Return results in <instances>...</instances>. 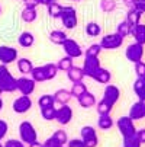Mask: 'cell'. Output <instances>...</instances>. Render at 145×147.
<instances>
[{
	"label": "cell",
	"instance_id": "38",
	"mask_svg": "<svg viewBox=\"0 0 145 147\" xmlns=\"http://www.w3.org/2000/svg\"><path fill=\"white\" fill-rule=\"evenodd\" d=\"M103 51L100 44H92L86 51H84V57H99L100 53Z\"/></svg>",
	"mask_w": 145,
	"mask_h": 147
},
{
	"label": "cell",
	"instance_id": "50",
	"mask_svg": "<svg viewBox=\"0 0 145 147\" xmlns=\"http://www.w3.org/2000/svg\"><path fill=\"white\" fill-rule=\"evenodd\" d=\"M135 2H136V0H123V3H125V6H126L128 9L135 7Z\"/></svg>",
	"mask_w": 145,
	"mask_h": 147
},
{
	"label": "cell",
	"instance_id": "42",
	"mask_svg": "<svg viewBox=\"0 0 145 147\" xmlns=\"http://www.w3.org/2000/svg\"><path fill=\"white\" fill-rule=\"evenodd\" d=\"M135 74H136V77L145 79V63L144 61H139L135 64Z\"/></svg>",
	"mask_w": 145,
	"mask_h": 147
},
{
	"label": "cell",
	"instance_id": "49",
	"mask_svg": "<svg viewBox=\"0 0 145 147\" xmlns=\"http://www.w3.org/2000/svg\"><path fill=\"white\" fill-rule=\"evenodd\" d=\"M136 137L141 141V144H145V128H139L136 130Z\"/></svg>",
	"mask_w": 145,
	"mask_h": 147
},
{
	"label": "cell",
	"instance_id": "58",
	"mask_svg": "<svg viewBox=\"0 0 145 147\" xmlns=\"http://www.w3.org/2000/svg\"><path fill=\"white\" fill-rule=\"evenodd\" d=\"M63 147H67V146H63Z\"/></svg>",
	"mask_w": 145,
	"mask_h": 147
},
{
	"label": "cell",
	"instance_id": "23",
	"mask_svg": "<svg viewBox=\"0 0 145 147\" xmlns=\"http://www.w3.org/2000/svg\"><path fill=\"white\" fill-rule=\"evenodd\" d=\"M67 38H68L67 34L64 31H61V29H54V31L49 32V41L55 45H63L67 41Z\"/></svg>",
	"mask_w": 145,
	"mask_h": 147
},
{
	"label": "cell",
	"instance_id": "16",
	"mask_svg": "<svg viewBox=\"0 0 145 147\" xmlns=\"http://www.w3.org/2000/svg\"><path fill=\"white\" fill-rule=\"evenodd\" d=\"M16 64H17V70L22 73V76H28V74H31L32 70H33V67H35V66H33V63H32L29 58H26V57L17 58Z\"/></svg>",
	"mask_w": 145,
	"mask_h": 147
},
{
	"label": "cell",
	"instance_id": "21",
	"mask_svg": "<svg viewBox=\"0 0 145 147\" xmlns=\"http://www.w3.org/2000/svg\"><path fill=\"white\" fill-rule=\"evenodd\" d=\"M67 77L71 83H77V82H83V79L86 77L84 71H83V67L78 66H73L68 71H67Z\"/></svg>",
	"mask_w": 145,
	"mask_h": 147
},
{
	"label": "cell",
	"instance_id": "6",
	"mask_svg": "<svg viewBox=\"0 0 145 147\" xmlns=\"http://www.w3.org/2000/svg\"><path fill=\"white\" fill-rule=\"evenodd\" d=\"M80 136H81V140H83V143H84L86 147H97L99 146L97 131H96L94 127H92V125L83 127L81 131H80Z\"/></svg>",
	"mask_w": 145,
	"mask_h": 147
},
{
	"label": "cell",
	"instance_id": "29",
	"mask_svg": "<svg viewBox=\"0 0 145 147\" xmlns=\"http://www.w3.org/2000/svg\"><path fill=\"white\" fill-rule=\"evenodd\" d=\"M44 67V73H45V79L47 80H54L55 77H57V74H58V66L57 64H54V63H47L45 66H42Z\"/></svg>",
	"mask_w": 145,
	"mask_h": 147
},
{
	"label": "cell",
	"instance_id": "13",
	"mask_svg": "<svg viewBox=\"0 0 145 147\" xmlns=\"http://www.w3.org/2000/svg\"><path fill=\"white\" fill-rule=\"evenodd\" d=\"M105 102H108L109 105H112V107H115V105L118 103V100L120 99V90L118 86L115 85H106L105 90H103V98H102Z\"/></svg>",
	"mask_w": 145,
	"mask_h": 147
},
{
	"label": "cell",
	"instance_id": "47",
	"mask_svg": "<svg viewBox=\"0 0 145 147\" xmlns=\"http://www.w3.org/2000/svg\"><path fill=\"white\" fill-rule=\"evenodd\" d=\"M23 2V5H25V7H38L39 6V3H38V0H22Z\"/></svg>",
	"mask_w": 145,
	"mask_h": 147
},
{
	"label": "cell",
	"instance_id": "41",
	"mask_svg": "<svg viewBox=\"0 0 145 147\" xmlns=\"http://www.w3.org/2000/svg\"><path fill=\"white\" fill-rule=\"evenodd\" d=\"M141 141L138 140L136 134L132 136V137H128V138H123V146L122 147H141Z\"/></svg>",
	"mask_w": 145,
	"mask_h": 147
},
{
	"label": "cell",
	"instance_id": "28",
	"mask_svg": "<svg viewBox=\"0 0 145 147\" xmlns=\"http://www.w3.org/2000/svg\"><path fill=\"white\" fill-rule=\"evenodd\" d=\"M63 9H64V6H61L58 2H54V3H51V5L47 6V12H48L49 18H54V19H59L61 18Z\"/></svg>",
	"mask_w": 145,
	"mask_h": 147
},
{
	"label": "cell",
	"instance_id": "25",
	"mask_svg": "<svg viewBox=\"0 0 145 147\" xmlns=\"http://www.w3.org/2000/svg\"><path fill=\"white\" fill-rule=\"evenodd\" d=\"M141 18H142V13L138 9L132 7V9H128V13H126V19L125 20L131 26H135V25L141 24Z\"/></svg>",
	"mask_w": 145,
	"mask_h": 147
},
{
	"label": "cell",
	"instance_id": "4",
	"mask_svg": "<svg viewBox=\"0 0 145 147\" xmlns=\"http://www.w3.org/2000/svg\"><path fill=\"white\" fill-rule=\"evenodd\" d=\"M61 24L65 29H74L78 24V16H77V10L73 6H65L61 13Z\"/></svg>",
	"mask_w": 145,
	"mask_h": 147
},
{
	"label": "cell",
	"instance_id": "33",
	"mask_svg": "<svg viewBox=\"0 0 145 147\" xmlns=\"http://www.w3.org/2000/svg\"><path fill=\"white\" fill-rule=\"evenodd\" d=\"M73 60L74 58H71V57H68V55H64L63 58H61L59 61H58V70L59 71H64V73H67L73 66H74V63H73Z\"/></svg>",
	"mask_w": 145,
	"mask_h": 147
},
{
	"label": "cell",
	"instance_id": "22",
	"mask_svg": "<svg viewBox=\"0 0 145 147\" xmlns=\"http://www.w3.org/2000/svg\"><path fill=\"white\" fill-rule=\"evenodd\" d=\"M33 42H35V36H33L32 32L25 31V32H22L17 36V44L22 48H31L33 45Z\"/></svg>",
	"mask_w": 145,
	"mask_h": 147
},
{
	"label": "cell",
	"instance_id": "18",
	"mask_svg": "<svg viewBox=\"0 0 145 147\" xmlns=\"http://www.w3.org/2000/svg\"><path fill=\"white\" fill-rule=\"evenodd\" d=\"M131 36H134L135 42L145 45V25L144 24H138L135 26L131 28Z\"/></svg>",
	"mask_w": 145,
	"mask_h": 147
},
{
	"label": "cell",
	"instance_id": "3",
	"mask_svg": "<svg viewBox=\"0 0 145 147\" xmlns=\"http://www.w3.org/2000/svg\"><path fill=\"white\" fill-rule=\"evenodd\" d=\"M116 127L120 133V136L123 138H128V137H132L136 134V127H135V121L131 119L128 115L126 117H120L118 121H116Z\"/></svg>",
	"mask_w": 145,
	"mask_h": 147
},
{
	"label": "cell",
	"instance_id": "46",
	"mask_svg": "<svg viewBox=\"0 0 145 147\" xmlns=\"http://www.w3.org/2000/svg\"><path fill=\"white\" fill-rule=\"evenodd\" d=\"M67 147H86V146L81 138H73V140H68Z\"/></svg>",
	"mask_w": 145,
	"mask_h": 147
},
{
	"label": "cell",
	"instance_id": "26",
	"mask_svg": "<svg viewBox=\"0 0 145 147\" xmlns=\"http://www.w3.org/2000/svg\"><path fill=\"white\" fill-rule=\"evenodd\" d=\"M113 125H115V122H113L110 115H99V118H97V127L102 131H109Z\"/></svg>",
	"mask_w": 145,
	"mask_h": 147
},
{
	"label": "cell",
	"instance_id": "52",
	"mask_svg": "<svg viewBox=\"0 0 145 147\" xmlns=\"http://www.w3.org/2000/svg\"><path fill=\"white\" fill-rule=\"evenodd\" d=\"M28 147H44V143H41V141H33V143H31V144H28Z\"/></svg>",
	"mask_w": 145,
	"mask_h": 147
},
{
	"label": "cell",
	"instance_id": "1",
	"mask_svg": "<svg viewBox=\"0 0 145 147\" xmlns=\"http://www.w3.org/2000/svg\"><path fill=\"white\" fill-rule=\"evenodd\" d=\"M0 86H2L3 92L12 93L16 90V77L9 71L7 66L0 64Z\"/></svg>",
	"mask_w": 145,
	"mask_h": 147
},
{
	"label": "cell",
	"instance_id": "48",
	"mask_svg": "<svg viewBox=\"0 0 145 147\" xmlns=\"http://www.w3.org/2000/svg\"><path fill=\"white\" fill-rule=\"evenodd\" d=\"M135 9H138L141 13H145V0H136L135 2Z\"/></svg>",
	"mask_w": 145,
	"mask_h": 147
},
{
	"label": "cell",
	"instance_id": "24",
	"mask_svg": "<svg viewBox=\"0 0 145 147\" xmlns=\"http://www.w3.org/2000/svg\"><path fill=\"white\" fill-rule=\"evenodd\" d=\"M134 92L138 98V100H144L145 102V79L136 77L134 82Z\"/></svg>",
	"mask_w": 145,
	"mask_h": 147
},
{
	"label": "cell",
	"instance_id": "15",
	"mask_svg": "<svg viewBox=\"0 0 145 147\" xmlns=\"http://www.w3.org/2000/svg\"><path fill=\"white\" fill-rule=\"evenodd\" d=\"M131 119L134 121H141L145 118V102L144 100H136L135 103H132V107L129 109V115Z\"/></svg>",
	"mask_w": 145,
	"mask_h": 147
},
{
	"label": "cell",
	"instance_id": "20",
	"mask_svg": "<svg viewBox=\"0 0 145 147\" xmlns=\"http://www.w3.org/2000/svg\"><path fill=\"white\" fill-rule=\"evenodd\" d=\"M93 80H96L97 83H100V85H105L106 86V85H109L110 80H112V74H110V71L108 69L100 67L97 70V73L93 76Z\"/></svg>",
	"mask_w": 145,
	"mask_h": 147
},
{
	"label": "cell",
	"instance_id": "9",
	"mask_svg": "<svg viewBox=\"0 0 145 147\" xmlns=\"http://www.w3.org/2000/svg\"><path fill=\"white\" fill-rule=\"evenodd\" d=\"M65 53V55L71 57V58H80L84 55V51H83L81 45L77 42L76 39H71V38H67V41L61 45Z\"/></svg>",
	"mask_w": 145,
	"mask_h": 147
},
{
	"label": "cell",
	"instance_id": "55",
	"mask_svg": "<svg viewBox=\"0 0 145 147\" xmlns=\"http://www.w3.org/2000/svg\"><path fill=\"white\" fill-rule=\"evenodd\" d=\"M0 147H5V144H2V141H0Z\"/></svg>",
	"mask_w": 145,
	"mask_h": 147
},
{
	"label": "cell",
	"instance_id": "35",
	"mask_svg": "<svg viewBox=\"0 0 145 147\" xmlns=\"http://www.w3.org/2000/svg\"><path fill=\"white\" fill-rule=\"evenodd\" d=\"M55 114H57V108L54 107V105H51V107H45V108H41V115H42V118L45 121L55 119Z\"/></svg>",
	"mask_w": 145,
	"mask_h": 147
},
{
	"label": "cell",
	"instance_id": "30",
	"mask_svg": "<svg viewBox=\"0 0 145 147\" xmlns=\"http://www.w3.org/2000/svg\"><path fill=\"white\" fill-rule=\"evenodd\" d=\"M70 92H71L73 98L78 99L83 93H86V92H87V86H86L83 82H77V83H73V86H71Z\"/></svg>",
	"mask_w": 145,
	"mask_h": 147
},
{
	"label": "cell",
	"instance_id": "17",
	"mask_svg": "<svg viewBox=\"0 0 145 147\" xmlns=\"http://www.w3.org/2000/svg\"><path fill=\"white\" fill-rule=\"evenodd\" d=\"M78 103H80V107L81 108H84V109H89V108H93V107H96V96L92 93V92H86V93H83L78 99Z\"/></svg>",
	"mask_w": 145,
	"mask_h": 147
},
{
	"label": "cell",
	"instance_id": "5",
	"mask_svg": "<svg viewBox=\"0 0 145 147\" xmlns=\"http://www.w3.org/2000/svg\"><path fill=\"white\" fill-rule=\"evenodd\" d=\"M122 44H123V38L118 32L106 34L100 39V45H102L103 50H118V48L122 47Z\"/></svg>",
	"mask_w": 145,
	"mask_h": 147
},
{
	"label": "cell",
	"instance_id": "51",
	"mask_svg": "<svg viewBox=\"0 0 145 147\" xmlns=\"http://www.w3.org/2000/svg\"><path fill=\"white\" fill-rule=\"evenodd\" d=\"M54 2H57V0H38V3L42 5V6H48V5H51Z\"/></svg>",
	"mask_w": 145,
	"mask_h": 147
},
{
	"label": "cell",
	"instance_id": "14",
	"mask_svg": "<svg viewBox=\"0 0 145 147\" xmlns=\"http://www.w3.org/2000/svg\"><path fill=\"white\" fill-rule=\"evenodd\" d=\"M73 109L71 107H68V105H61L59 108H57V114H55V121L59 124V125H67L71 122L73 119Z\"/></svg>",
	"mask_w": 145,
	"mask_h": 147
},
{
	"label": "cell",
	"instance_id": "54",
	"mask_svg": "<svg viewBox=\"0 0 145 147\" xmlns=\"http://www.w3.org/2000/svg\"><path fill=\"white\" fill-rule=\"evenodd\" d=\"M3 93V89H2V86H0V95H2Z\"/></svg>",
	"mask_w": 145,
	"mask_h": 147
},
{
	"label": "cell",
	"instance_id": "37",
	"mask_svg": "<svg viewBox=\"0 0 145 147\" xmlns=\"http://www.w3.org/2000/svg\"><path fill=\"white\" fill-rule=\"evenodd\" d=\"M38 105H39V109L41 108H45V107H51V105H55L54 95H42V96H39Z\"/></svg>",
	"mask_w": 145,
	"mask_h": 147
},
{
	"label": "cell",
	"instance_id": "2",
	"mask_svg": "<svg viewBox=\"0 0 145 147\" xmlns=\"http://www.w3.org/2000/svg\"><path fill=\"white\" fill-rule=\"evenodd\" d=\"M19 137L25 144H31L38 140V133L31 121H22L19 125Z\"/></svg>",
	"mask_w": 145,
	"mask_h": 147
},
{
	"label": "cell",
	"instance_id": "34",
	"mask_svg": "<svg viewBox=\"0 0 145 147\" xmlns=\"http://www.w3.org/2000/svg\"><path fill=\"white\" fill-rule=\"evenodd\" d=\"M31 77H32L36 83L47 82V79H45V73H44V67H42V66L33 67V70H32V73H31Z\"/></svg>",
	"mask_w": 145,
	"mask_h": 147
},
{
	"label": "cell",
	"instance_id": "36",
	"mask_svg": "<svg viewBox=\"0 0 145 147\" xmlns=\"http://www.w3.org/2000/svg\"><path fill=\"white\" fill-rule=\"evenodd\" d=\"M131 25L126 22V20H122V22H119V25H118V28H116V32L125 39L126 36H129L131 35Z\"/></svg>",
	"mask_w": 145,
	"mask_h": 147
},
{
	"label": "cell",
	"instance_id": "27",
	"mask_svg": "<svg viewBox=\"0 0 145 147\" xmlns=\"http://www.w3.org/2000/svg\"><path fill=\"white\" fill-rule=\"evenodd\" d=\"M20 18H22L23 22L32 24V22H35L36 18H38V12H36L35 7H23L22 13H20Z\"/></svg>",
	"mask_w": 145,
	"mask_h": 147
},
{
	"label": "cell",
	"instance_id": "39",
	"mask_svg": "<svg viewBox=\"0 0 145 147\" xmlns=\"http://www.w3.org/2000/svg\"><path fill=\"white\" fill-rule=\"evenodd\" d=\"M100 9L106 13H110L112 10L116 9V2L115 0H102L100 2Z\"/></svg>",
	"mask_w": 145,
	"mask_h": 147
},
{
	"label": "cell",
	"instance_id": "19",
	"mask_svg": "<svg viewBox=\"0 0 145 147\" xmlns=\"http://www.w3.org/2000/svg\"><path fill=\"white\" fill-rule=\"evenodd\" d=\"M54 99H55V103H59V105H68L70 100L73 99V95L68 89H58L55 93H54Z\"/></svg>",
	"mask_w": 145,
	"mask_h": 147
},
{
	"label": "cell",
	"instance_id": "32",
	"mask_svg": "<svg viewBox=\"0 0 145 147\" xmlns=\"http://www.w3.org/2000/svg\"><path fill=\"white\" fill-rule=\"evenodd\" d=\"M112 109H113L112 105H109L108 102H105L103 99L99 100V102H96V111H97L99 115H110Z\"/></svg>",
	"mask_w": 145,
	"mask_h": 147
},
{
	"label": "cell",
	"instance_id": "53",
	"mask_svg": "<svg viewBox=\"0 0 145 147\" xmlns=\"http://www.w3.org/2000/svg\"><path fill=\"white\" fill-rule=\"evenodd\" d=\"M2 109H3V99L0 98V111H2Z\"/></svg>",
	"mask_w": 145,
	"mask_h": 147
},
{
	"label": "cell",
	"instance_id": "40",
	"mask_svg": "<svg viewBox=\"0 0 145 147\" xmlns=\"http://www.w3.org/2000/svg\"><path fill=\"white\" fill-rule=\"evenodd\" d=\"M52 137L57 138L61 146H67V143H68V136H67L65 130H57V131L52 134Z\"/></svg>",
	"mask_w": 145,
	"mask_h": 147
},
{
	"label": "cell",
	"instance_id": "44",
	"mask_svg": "<svg viewBox=\"0 0 145 147\" xmlns=\"http://www.w3.org/2000/svg\"><path fill=\"white\" fill-rule=\"evenodd\" d=\"M9 131V124L5 119H0V141H2Z\"/></svg>",
	"mask_w": 145,
	"mask_h": 147
},
{
	"label": "cell",
	"instance_id": "10",
	"mask_svg": "<svg viewBox=\"0 0 145 147\" xmlns=\"http://www.w3.org/2000/svg\"><path fill=\"white\" fill-rule=\"evenodd\" d=\"M17 50L10 45H0V64L9 66L12 63L17 61Z\"/></svg>",
	"mask_w": 145,
	"mask_h": 147
},
{
	"label": "cell",
	"instance_id": "45",
	"mask_svg": "<svg viewBox=\"0 0 145 147\" xmlns=\"http://www.w3.org/2000/svg\"><path fill=\"white\" fill-rule=\"evenodd\" d=\"M44 147H63L59 144V141L57 140V138H54L52 136L49 137V138H47L45 141H44Z\"/></svg>",
	"mask_w": 145,
	"mask_h": 147
},
{
	"label": "cell",
	"instance_id": "43",
	"mask_svg": "<svg viewBox=\"0 0 145 147\" xmlns=\"http://www.w3.org/2000/svg\"><path fill=\"white\" fill-rule=\"evenodd\" d=\"M5 147H26L25 143L22 140H17V138H9L6 143H5Z\"/></svg>",
	"mask_w": 145,
	"mask_h": 147
},
{
	"label": "cell",
	"instance_id": "57",
	"mask_svg": "<svg viewBox=\"0 0 145 147\" xmlns=\"http://www.w3.org/2000/svg\"><path fill=\"white\" fill-rule=\"evenodd\" d=\"M0 13H2V6H0Z\"/></svg>",
	"mask_w": 145,
	"mask_h": 147
},
{
	"label": "cell",
	"instance_id": "7",
	"mask_svg": "<svg viewBox=\"0 0 145 147\" xmlns=\"http://www.w3.org/2000/svg\"><path fill=\"white\" fill-rule=\"evenodd\" d=\"M35 88H36V82L32 77L22 76V77L16 79V90H19L22 95L31 96L35 92Z\"/></svg>",
	"mask_w": 145,
	"mask_h": 147
},
{
	"label": "cell",
	"instance_id": "31",
	"mask_svg": "<svg viewBox=\"0 0 145 147\" xmlns=\"http://www.w3.org/2000/svg\"><path fill=\"white\" fill-rule=\"evenodd\" d=\"M84 31H86V34H87L89 36L96 38V36H99V35L102 34V26H100L97 22H89V24L86 25Z\"/></svg>",
	"mask_w": 145,
	"mask_h": 147
},
{
	"label": "cell",
	"instance_id": "56",
	"mask_svg": "<svg viewBox=\"0 0 145 147\" xmlns=\"http://www.w3.org/2000/svg\"><path fill=\"white\" fill-rule=\"evenodd\" d=\"M73 2H81V0H73Z\"/></svg>",
	"mask_w": 145,
	"mask_h": 147
},
{
	"label": "cell",
	"instance_id": "8",
	"mask_svg": "<svg viewBox=\"0 0 145 147\" xmlns=\"http://www.w3.org/2000/svg\"><path fill=\"white\" fill-rule=\"evenodd\" d=\"M144 53H145V50H144V45H142V44L132 42V44H129V45L126 47L125 55H126V58H128L131 63L136 64V63L142 61V58H144Z\"/></svg>",
	"mask_w": 145,
	"mask_h": 147
},
{
	"label": "cell",
	"instance_id": "12",
	"mask_svg": "<svg viewBox=\"0 0 145 147\" xmlns=\"http://www.w3.org/2000/svg\"><path fill=\"white\" fill-rule=\"evenodd\" d=\"M83 71L87 77H92L97 73V70L102 67L100 66V60L99 57H84V63H83Z\"/></svg>",
	"mask_w": 145,
	"mask_h": 147
},
{
	"label": "cell",
	"instance_id": "11",
	"mask_svg": "<svg viewBox=\"0 0 145 147\" xmlns=\"http://www.w3.org/2000/svg\"><path fill=\"white\" fill-rule=\"evenodd\" d=\"M12 108L16 114H26L31 108H32V99L31 96H26V95H22L13 100L12 103Z\"/></svg>",
	"mask_w": 145,
	"mask_h": 147
}]
</instances>
